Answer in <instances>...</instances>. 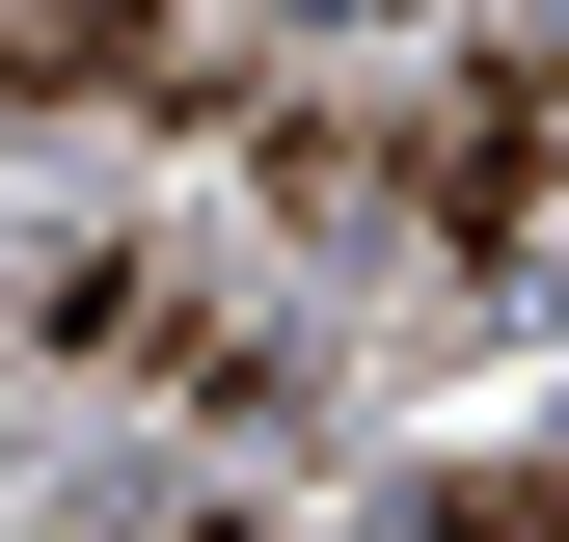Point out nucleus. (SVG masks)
<instances>
[{
  "instance_id": "1",
  "label": "nucleus",
  "mask_w": 569,
  "mask_h": 542,
  "mask_svg": "<svg viewBox=\"0 0 569 542\" xmlns=\"http://www.w3.org/2000/svg\"><path fill=\"white\" fill-rule=\"evenodd\" d=\"M28 325H54L82 380H163V406H218V434H271V406H299V353H271V325H218L163 244H54V271H28Z\"/></svg>"
},
{
  "instance_id": "2",
  "label": "nucleus",
  "mask_w": 569,
  "mask_h": 542,
  "mask_svg": "<svg viewBox=\"0 0 569 542\" xmlns=\"http://www.w3.org/2000/svg\"><path fill=\"white\" fill-rule=\"evenodd\" d=\"M542 163H569V54H461L435 136H380V218H435V271H516L542 244Z\"/></svg>"
},
{
  "instance_id": "3",
  "label": "nucleus",
  "mask_w": 569,
  "mask_h": 542,
  "mask_svg": "<svg viewBox=\"0 0 569 542\" xmlns=\"http://www.w3.org/2000/svg\"><path fill=\"white\" fill-rule=\"evenodd\" d=\"M407 542H569V461H435Z\"/></svg>"
},
{
  "instance_id": "4",
  "label": "nucleus",
  "mask_w": 569,
  "mask_h": 542,
  "mask_svg": "<svg viewBox=\"0 0 569 542\" xmlns=\"http://www.w3.org/2000/svg\"><path fill=\"white\" fill-rule=\"evenodd\" d=\"M190 542H271V515H190Z\"/></svg>"
}]
</instances>
